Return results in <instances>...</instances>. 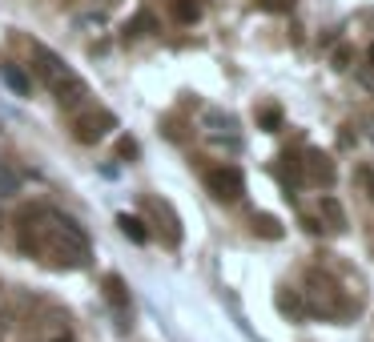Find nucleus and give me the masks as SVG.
Wrapping results in <instances>:
<instances>
[{
	"label": "nucleus",
	"instance_id": "f257e3e1",
	"mask_svg": "<svg viewBox=\"0 0 374 342\" xmlns=\"http://www.w3.org/2000/svg\"><path fill=\"white\" fill-rule=\"evenodd\" d=\"M206 190H210L217 201H238L245 194V173L238 165H213L210 173H206Z\"/></svg>",
	"mask_w": 374,
	"mask_h": 342
},
{
	"label": "nucleus",
	"instance_id": "f03ea898",
	"mask_svg": "<svg viewBox=\"0 0 374 342\" xmlns=\"http://www.w3.org/2000/svg\"><path fill=\"white\" fill-rule=\"evenodd\" d=\"M117 125L113 113H105V109H89V113H73V137L81 141V145H97L101 137H109V129Z\"/></svg>",
	"mask_w": 374,
	"mask_h": 342
},
{
	"label": "nucleus",
	"instance_id": "7ed1b4c3",
	"mask_svg": "<svg viewBox=\"0 0 374 342\" xmlns=\"http://www.w3.org/2000/svg\"><path fill=\"white\" fill-rule=\"evenodd\" d=\"M302 169H306V181L322 185V190H330V185H334V178H338L334 157H330V153H322V149H306V153H302Z\"/></svg>",
	"mask_w": 374,
	"mask_h": 342
},
{
	"label": "nucleus",
	"instance_id": "20e7f679",
	"mask_svg": "<svg viewBox=\"0 0 374 342\" xmlns=\"http://www.w3.org/2000/svg\"><path fill=\"white\" fill-rule=\"evenodd\" d=\"M52 93H57V105H61V109H69V113H77V109H81L85 101H89V85H85L81 77H77V73L69 69L65 77H61V81L52 85Z\"/></svg>",
	"mask_w": 374,
	"mask_h": 342
},
{
	"label": "nucleus",
	"instance_id": "39448f33",
	"mask_svg": "<svg viewBox=\"0 0 374 342\" xmlns=\"http://www.w3.org/2000/svg\"><path fill=\"white\" fill-rule=\"evenodd\" d=\"M0 81L8 85L17 97H29V93H33V77H29L20 65H13V61H0Z\"/></svg>",
	"mask_w": 374,
	"mask_h": 342
},
{
	"label": "nucleus",
	"instance_id": "423d86ee",
	"mask_svg": "<svg viewBox=\"0 0 374 342\" xmlns=\"http://www.w3.org/2000/svg\"><path fill=\"white\" fill-rule=\"evenodd\" d=\"M318 213L326 218V226H330V229H346V210H342V201L334 194L318 197Z\"/></svg>",
	"mask_w": 374,
	"mask_h": 342
},
{
	"label": "nucleus",
	"instance_id": "0eeeda50",
	"mask_svg": "<svg viewBox=\"0 0 374 342\" xmlns=\"http://www.w3.org/2000/svg\"><path fill=\"white\" fill-rule=\"evenodd\" d=\"M105 298L113 302V310L125 318L129 314V294H125V282H121V274H109L105 278Z\"/></svg>",
	"mask_w": 374,
	"mask_h": 342
},
{
	"label": "nucleus",
	"instance_id": "6e6552de",
	"mask_svg": "<svg viewBox=\"0 0 374 342\" xmlns=\"http://www.w3.org/2000/svg\"><path fill=\"white\" fill-rule=\"evenodd\" d=\"M201 125H206V129H210L213 137H222V129H226L229 137H233V129H238V121H233L229 113H222V109H206V117H201Z\"/></svg>",
	"mask_w": 374,
	"mask_h": 342
},
{
	"label": "nucleus",
	"instance_id": "1a4fd4ad",
	"mask_svg": "<svg viewBox=\"0 0 374 342\" xmlns=\"http://www.w3.org/2000/svg\"><path fill=\"white\" fill-rule=\"evenodd\" d=\"M117 226H121V234H125L129 242H137V245L149 242V229H145V222H141V218H129V213H121V218H117Z\"/></svg>",
	"mask_w": 374,
	"mask_h": 342
},
{
	"label": "nucleus",
	"instance_id": "9d476101",
	"mask_svg": "<svg viewBox=\"0 0 374 342\" xmlns=\"http://www.w3.org/2000/svg\"><path fill=\"white\" fill-rule=\"evenodd\" d=\"M282 173L290 185H302L306 181V169H302V153H282Z\"/></svg>",
	"mask_w": 374,
	"mask_h": 342
},
{
	"label": "nucleus",
	"instance_id": "9b49d317",
	"mask_svg": "<svg viewBox=\"0 0 374 342\" xmlns=\"http://www.w3.org/2000/svg\"><path fill=\"white\" fill-rule=\"evenodd\" d=\"M278 310L290 314V318H302V314H306V302H302V294L298 290H282L278 294Z\"/></svg>",
	"mask_w": 374,
	"mask_h": 342
},
{
	"label": "nucleus",
	"instance_id": "f8f14e48",
	"mask_svg": "<svg viewBox=\"0 0 374 342\" xmlns=\"http://www.w3.org/2000/svg\"><path fill=\"white\" fill-rule=\"evenodd\" d=\"M254 234L278 242V238H282V226H278V218H270V213H254Z\"/></svg>",
	"mask_w": 374,
	"mask_h": 342
},
{
	"label": "nucleus",
	"instance_id": "ddd939ff",
	"mask_svg": "<svg viewBox=\"0 0 374 342\" xmlns=\"http://www.w3.org/2000/svg\"><path fill=\"white\" fill-rule=\"evenodd\" d=\"M153 29H157V17H153V13H137V17L125 24L129 36H145V33H153Z\"/></svg>",
	"mask_w": 374,
	"mask_h": 342
},
{
	"label": "nucleus",
	"instance_id": "4468645a",
	"mask_svg": "<svg viewBox=\"0 0 374 342\" xmlns=\"http://www.w3.org/2000/svg\"><path fill=\"white\" fill-rule=\"evenodd\" d=\"M258 125L266 133H278V129H282V109H278V105H261V109H258Z\"/></svg>",
	"mask_w": 374,
	"mask_h": 342
},
{
	"label": "nucleus",
	"instance_id": "2eb2a0df",
	"mask_svg": "<svg viewBox=\"0 0 374 342\" xmlns=\"http://www.w3.org/2000/svg\"><path fill=\"white\" fill-rule=\"evenodd\" d=\"M17 194H20V173L0 165V197H17Z\"/></svg>",
	"mask_w": 374,
	"mask_h": 342
},
{
	"label": "nucleus",
	"instance_id": "dca6fc26",
	"mask_svg": "<svg viewBox=\"0 0 374 342\" xmlns=\"http://www.w3.org/2000/svg\"><path fill=\"white\" fill-rule=\"evenodd\" d=\"M173 17H178L181 24H194V20L201 17V4H197V0H173Z\"/></svg>",
	"mask_w": 374,
	"mask_h": 342
},
{
	"label": "nucleus",
	"instance_id": "f3484780",
	"mask_svg": "<svg viewBox=\"0 0 374 342\" xmlns=\"http://www.w3.org/2000/svg\"><path fill=\"white\" fill-rule=\"evenodd\" d=\"M358 181H362L366 197H374V165H362V169H358Z\"/></svg>",
	"mask_w": 374,
	"mask_h": 342
},
{
	"label": "nucleus",
	"instance_id": "a211bd4d",
	"mask_svg": "<svg viewBox=\"0 0 374 342\" xmlns=\"http://www.w3.org/2000/svg\"><path fill=\"white\" fill-rule=\"evenodd\" d=\"M261 8H266V13H290L294 8V0H258Z\"/></svg>",
	"mask_w": 374,
	"mask_h": 342
},
{
	"label": "nucleus",
	"instance_id": "6ab92c4d",
	"mask_svg": "<svg viewBox=\"0 0 374 342\" xmlns=\"http://www.w3.org/2000/svg\"><path fill=\"white\" fill-rule=\"evenodd\" d=\"M350 65V49H338L334 52V69H346Z\"/></svg>",
	"mask_w": 374,
	"mask_h": 342
},
{
	"label": "nucleus",
	"instance_id": "aec40b11",
	"mask_svg": "<svg viewBox=\"0 0 374 342\" xmlns=\"http://www.w3.org/2000/svg\"><path fill=\"white\" fill-rule=\"evenodd\" d=\"M117 153H121V157H137V145H133V141H121V145H117Z\"/></svg>",
	"mask_w": 374,
	"mask_h": 342
},
{
	"label": "nucleus",
	"instance_id": "412c9836",
	"mask_svg": "<svg viewBox=\"0 0 374 342\" xmlns=\"http://www.w3.org/2000/svg\"><path fill=\"white\" fill-rule=\"evenodd\" d=\"M338 141H342V145H354L358 137H354V133H350V125H346V129H342V133H338Z\"/></svg>",
	"mask_w": 374,
	"mask_h": 342
},
{
	"label": "nucleus",
	"instance_id": "4be33fe9",
	"mask_svg": "<svg viewBox=\"0 0 374 342\" xmlns=\"http://www.w3.org/2000/svg\"><path fill=\"white\" fill-rule=\"evenodd\" d=\"M52 342H73V339H65V334H61V339H52Z\"/></svg>",
	"mask_w": 374,
	"mask_h": 342
},
{
	"label": "nucleus",
	"instance_id": "5701e85b",
	"mask_svg": "<svg viewBox=\"0 0 374 342\" xmlns=\"http://www.w3.org/2000/svg\"><path fill=\"white\" fill-rule=\"evenodd\" d=\"M371 65H374V45H371Z\"/></svg>",
	"mask_w": 374,
	"mask_h": 342
},
{
	"label": "nucleus",
	"instance_id": "b1692460",
	"mask_svg": "<svg viewBox=\"0 0 374 342\" xmlns=\"http://www.w3.org/2000/svg\"><path fill=\"white\" fill-rule=\"evenodd\" d=\"M0 226H4V213H0Z\"/></svg>",
	"mask_w": 374,
	"mask_h": 342
}]
</instances>
